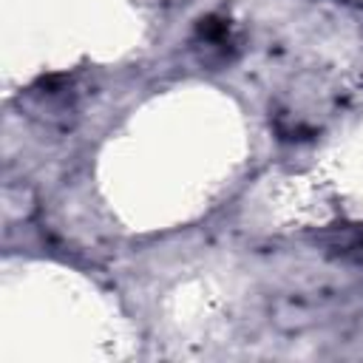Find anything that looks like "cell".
Masks as SVG:
<instances>
[{
	"instance_id": "obj_1",
	"label": "cell",
	"mask_w": 363,
	"mask_h": 363,
	"mask_svg": "<svg viewBox=\"0 0 363 363\" xmlns=\"http://www.w3.org/2000/svg\"><path fill=\"white\" fill-rule=\"evenodd\" d=\"M349 252H357V255H363V230H360V235L352 241V250Z\"/></svg>"
}]
</instances>
